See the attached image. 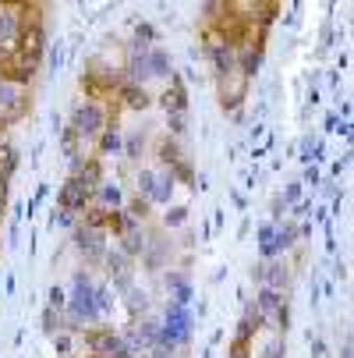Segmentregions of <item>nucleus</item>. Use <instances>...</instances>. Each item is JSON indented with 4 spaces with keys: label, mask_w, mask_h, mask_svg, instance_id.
Masks as SVG:
<instances>
[{
    "label": "nucleus",
    "mask_w": 354,
    "mask_h": 358,
    "mask_svg": "<svg viewBox=\"0 0 354 358\" xmlns=\"http://www.w3.org/2000/svg\"><path fill=\"white\" fill-rule=\"evenodd\" d=\"M4 199H8V188L0 185V217H4Z\"/></svg>",
    "instance_id": "36"
},
{
    "label": "nucleus",
    "mask_w": 354,
    "mask_h": 358,
    "mask_svg": "<svg viewBox=\"0 0 354 358\" xmlns=\"http://www.w3.org/2000/svg\"><path fill=\"white\" fill-rule=\"evenodd\" d=\"M138 341H142V344H156V341H160V327H156V323H142V327H138Z\"/></svg>",
    "instance_id": "25"
},
{
    "label": "nucleus",
    "mask_w": 354,
    "mask_h": 358,
    "mask_svg": "<svg viewBox=\"0 0 354 358\" xmlns=\"http://www.w3.org/2000/svg\"><path fill=\"white\" fill-rule=\"evenodd\" d=\"M96 199L103 202V210H117L121 206V185H114V181H103L96 188Z\"/></svg>",
    "instance_id": "18"
},
{
    "label": "nucleus",
    "mask_w": 354,
    "mask_h": 358,
    "mask_svg": "<svg viewBox=\"0 0 354 358\" xmlns=\"http://www.w3.org/2000/svg\"><path fill=\"white\" fill-rule=\"evenodd\" d=\"M301 185H319V171L309 167V174H305V181H301Z\"/></svg>",
    "instance_id": "35"
},
{
    "label": "nucleus",
    "mask_w": 354,
    "mask_h": 358,
    "mask_svg": "<svg viewBox=\"0 0 354 358\" xmlns=\"http://www.w3.org/2000/svg\"><path fill=\"white\" fill-rule=\"evenodd\" d=\"M124 213H128L131 220H138V217H145V213H149V199H142V195H138V199L131 202V206H128Z\"/></svg>",
    "instance_id": "30"
},
{
    "label": "nucleus",
    "mask_w": 354,
    "mask_h": 358,
    "mask_svg": "<svg viewBox=\"0 0 354 358\" xmlns=\"http://www.w3.org/2000/svg\"><path fill=\"white\" fill-rule=\"evenodd\" d=\"M71 344H75V337H71V330H61V334H54V348L68 358V351H71Z\"/></svg>",
    "instance_id": "29"
},
{
    "label": "nucleus",
    "mask_w": 354,
    "mask_h": 358,
    "mask_svg": "<svg viewBox=\"0 0 354 358\" xmlns=\"http://www.w3.org/2000/svg\"><path fill=\"white\" fill-rule=\"evenodd\" d=\"M301 199V181H294V185H287V195H283V206H294V202Z\"/></svg>",
    "instance_id": "34"
},
{
    "label": "nucleus",
    "mask_w": 354,
    "mask_h": 358,
    "mask_svg": "<svg viewBox=\"0 0 354 358\" xmlns=\"http://www.w3.org/2000/svg\"><path fill=\"white\" fill-rule=\"evenodd\" d=\"M121 149V131L114 124L103 128V138H99V152H117Z\"/></svg>",
    "instance_id": "22"
},
{
    "label": "nucleus",
    "mask_w": 354,
    "mask_h": 358,
    "mask_svg": "<svg viewBox=\"0 0 354 358\" xmlns=\"http://www.w3.org/2000/svg\"><path fill=\"white\" fill-rule=\"evenodd\" d=\"M138 192L149 202H170L174 192V174H156V171H142L138 174Z\"/></svg>",
    "instance_id": "8"
},
{
    "label": "nucleus",
    "mask_w": 354,
    "mask_h": 358,
    "mask_svg": "<svg viewBox=\"0 0 354 358\" xmlns=\"http://www.w3.org/2000/svg\"><path fill=\"white\" fill-rule=\"evenodd\" d=\"M244 96H248V78H244L237 68L227 71V75H220V103H223V110L241 107Z\"/></svg>",
    "instance_id": "10"
},
{
    "label": "nucleus",
    "mask_w": 354,
    "mask_h": 358,
    "mask_svg": "<svg viewBox=\"0 0 354 358\" xmlns=\"http://www.w3.org/2000/svg\"><path fill=\"white\" fill-rule=\"evenodd\" d=\"M142 145H145V138H142V135H131V138H128V157H131V160H138V157H142Z\"/></svg>",
    "instance_id": "33"
},
{
    "label": "nucleus",
    "mask_w": 354,
    "mask_h": 358,
    "mask_svg": "<svg viewBox=\"0 0 354 358\" xmlns=\"http://www.w3.org/2000/svg\"><path fill=\"white\" fill-rule=\"evenodd\" d=\"M99 185H103V171H99V160L82 164V167L71 174V181L61 188L57 206H61L64 213H82V210L89 206V199L96 195V188H99Z\"/></svg>",
    "instance_id": "1"
},
{
    "label": "nucleus",
    "mask_w": 354,
    "mask_h": 358,
    "mask_svg": "<svg viewBox=\"0 0 354 358\" xmlns=\"http://www.w3.org/2000/svg\"><path fill=\"white\" fill-rule=\"evenodd\" d=\"M25 114H29V92H25V85L0 82V128L22 121Z\"/></svg>",
    "instance_id": "5"
},
{
    "label": "nucleus",
    "mask_w": 354,
    "mask_h": 358,
    "mask_svg": "<svg viewBox=\"0 0 354 358\" xmlns=\"http://www.w3.org/2000/svg\"><path fill=\"white\" fill-rule=\"evenodd\" d=\"M294 238H297V227H294V224H287V227H276L273 248H276V252H283V248H290V245H294Z\"/></svg>",
    "instance_id": "23"
},
{
    "label": "nucleus",
    "mask_w": 354,
    "mask_h": 358,
    "mask_svg": "<svg viewBox=\"0 0 354 358\" xmlns=\"http://www.w3.org/2000/svg\"><path fill=\"white\" fill-rule=\"evenodd\" d=\"M283 309V298H280V291H270V287H263L259 291V298H256V320L259 323H266L270 316H276Z\"/></svg>",
    "instance_id": "12"
},
{
    "label": "nucleus",
    "mask_w": 354,
    "mask_h": 358,
    "mask_svg": "<svg viewBox=\"0 0 354 358\" xmlns=\"http://www.w3.org/2000/svg\"><path fill=\"white\" fill-rule=\"evenodd\" d=\"M99 316V305H96V287L89 280V273H75V291L68 298V320L78 327V323H96Z\"/></svg>",
    "instance_id": "2"
},
{
    "label": "nucleus",
    "mask_w": 354,
    "mask_h": 358,
    "mask_svg": "<svg viewBox=\"0 0 354 358\" xmlns=\"http://www.w3.org/2000/svg\"><path fill=\"white\" fill-rule=\"evenodd\" d=\"M50 309H68V294L61 291V287H50Z\"/></svg>",
    "instance_id": "32"
},
{
    "label": "nucleus",
    "mask_w": 354,
    "mask_h": 358,
    "mask_svg": "<svg viewBox=\"0 0 354 358\" xmlns=\"http://www.w3.org/2000/svg\"><path fill=\"white\" fill-rule=\"evenodd\" d=\"M43 327H46L50 334H61V330H64V327H61V313H57V309H46V313H43Z\"/></svg>",
    "instance_id": "26"
},
{
    "label": "nucleus",
    "mask_w": 354,
    "mask_h": 358,
    "mask_svg": "<svg viewBox=\"0 0 354 358\" xmlns=\"http://www.w3.org/2000/svg\"><path fill=\"white\" fill-rule=\"evenodd\" d=\"M39 61L25 57L22 50H0V82H11V85H29L36 75Z\"/></svg>",
    "instance_id": "3"
},
{
    "label": "nucleus",
    "mask_w": 354,
    "mask_h": 358,
    "mask_svg": "<svg viewBox=\"0 0 354 358\" xmlns=\"http://www.w3.org/2000/svg\"><path fill=\"white\" fill-rule=\"evenodd\" d=\"M128 245H124V255H135V252H142L145 248V241H142V234L138 231H128V238H124Z\"/></svg>",
    "instance_id": "31"
},
{
    "label": "nucleus",
    "mask_w": 354,
    "mask_h": 358,
    "mask_svg": "<svg viewBox=\"0 0 354 358\" xmlns=\"http://www.w3.org/2000/svg\"><path fill=\"white\" fill-rule=\"evenodd\" d=\"M259 320L256 316H244L241 320V330H237V337L230 341V355L227 358H248V351H251V327H256Z\"/></svg>",
    "instance_id": "13"
},
{
    "label": "nucleus",
    "mask_w": 354,
    "mask_h": 358,
    "mask_svg": "<svg viewBox=\"0 0 354 358\" xmlns=\"http://www.w3.org/2000/svg\"><path fill=\"white\" fill-rule=\"evenodd\" d=\"M107 263H110V277H117V287H128L131 284V273H128V266H124V252H107Z\"/></svg>",
    "instance_id": "19"
},
{
    "label": "nucleus",
    "mask_w": 354,
    "mask_h": 358,
    "mask_svg": "<svg viewBox=\"0 0 354 358\" xmlns=\"http://www.w3.org/2000/svg\"><path fill=\"white\" fill-rule=\"evenodd\" d=\"M273 238H276V227H273V224H266V227L259 231V248H263V255H266V259H273V255H276V248H273Z\"/></svg>",
    "instance_id": "24"
},
{
    "label": "nucleus",
    "mask_w": 354,
    "mask_h": 358,
    "mask_svg": "<svg viewBox=\"0 0 354 358\" xmlns=\"http://www.w3.org/2000/svg\"><path fill=\"white\" fill-rule=\"evenodd\" d=\"M85 358H99V355H85Z\"/></svg>",
    "instance_id": "37"
},
{
    "label": "nucleus",
    "mask_w": 354,
    "mask_h": 358,
    "mask_svg": "<svg viewBox=\"0 0 354 358\" xmlns=\"http://www.w3.org/2000/svg\"><path fill=\"white\" fill-rule=\"evenodd\" d=\"M259 280H263V287L280 291L287 284V263H266V266H259Z\"/></svg>",
    "instance_id": "14"
},
{
    "label": "nucleus",
    "mask_w": 354,
    "mask_h": 358,
    "mask_svg": "<svg viewBox=\"0 0 354 358\" xmlns=\"http://www.w3.org/2000/svg\"><path fill=\"white\" fill-rule=\"evenodd\" d=\"M85 348H89V355L110 358V355H117L124 344H121V337L114 334V327H92V330H85Z\"/></svg>",
    "instance_id": "9"
},
{
    "label": "nucleus",
    "mask_w": 354,
    "mask_h": 358,
    "mask_svg": "<svg viewBox=\"0 0 354 358\" xmlns=\"http://www.w3.org/2000/svg\"><path fill=\"white\" fill-rule=\"evenodd\" d=\"M82 142L85 138H92V135H99L107 128V110H103V103H92V99H85V103H78L75 107V114H71V124H68Z\"/></svg>",
    "instance_id": "4"
},
{
    "label": "nucleus",
    "mask_w": 354,
    "mask_h": 358,
    "mask_svg": "<svg viewBox=\"0 0 354 358\" xmlns=\"http://www.w3.org/2000/svg\"><path fill=\"white\" fill-rule=\"evenodd\" d=\"M163 220H167V227H181V224L188 220V210H184V206H170Z\"/></svg>",
    "instance_id": "28"
},
{
    "label": "nucleus",
    "mask_w": 354,
    "mask_h": 358,
    "mask_svg": "<svg viewBox=\"0 0 354 358\" xmlns=\"http://www.w3.org/2000/svg\"><path fill=\"white\" fill-rule=\"evenodd\" d=\"M160 164H167L170 171H174L177 164H184V152H181V145H177L174 138H167V142L160 145Z\"/></svg>",
    "instance_id": "20"
},
{
    "label": "nucleus",
    "mask_w": 354,
    "mask_h": 358,
    "mask_svg": "<svg viewBox=\"0 0 354 358\" xmlns=\"http://www.w3.org/2000/svg\"><path fill=\"white\" fill-rule=\"evenodd\" d=\"M107 231H114V234H128V231H135V220H131L124 210H110V217H107Z\"/></svg>",
    "instance_id": "21"
},
{
    "label": "nucleus",
    "mask_w": 354,
    "mask_h": 358,
    "mask_svg": "<svg viewBox=\"0 0 354 358\" xmlns=\"http://www.w3.org/2000/svg\"><path fill=\"white\" fill-rule=\"evenodd\" d=\"M149 75H153V78H167L170 75V54H167V50H149Z\"/></svg>",
    "instance_id": "16"
},
{
    "label": "nucleus",
    "mask_w": 354,
    "mask_h": 358,
    "mask_svg": "<svg viewBox=\"0 0 354 358\" xmlns=\"http://www.w3.org/2000/svg\"><path fill=\"white\" fill-rule=\"evenodd\" d=\"M103 238H107V234H103V231H96V227H85V224L75 227V248L85 255L89 263L107 259V241H103Z\"/></svg>",
    "instance_id": "6"
},
{
    "label": "nucleus",
    "mask_w": 354,
    "mask_h": 358,
    "mask_svg": "<svg viewBox=\"0 0 354 358\" xmlns=\"http://www.w3.org/2000/svg\"><path fill=\"white\" fill-rule=\"evenodd\" d=\"M121 99L131 107V110H145L153 99H149V92H145V85H135V82H124L121 85Z\"/></svg>",
    "instance_id": "15"
},
{
    "label": "nucleus",
    "mask_w": 354,
    "mask_h": 358,
    "mask_svg": "<svg viewBox=\"0 0 354 358\" xmlns=\"http://www.w3.org/2000/svg\"><path fill=\"white\" fill-rule=\"evenodd\" d=\"M160 103H163L167 114H188V89H184L181 78H170V85L160 96Z\"/></svg>",
    "instance_id": "11"
},
{
    "label": "nucleus",
    "mask_w": 354,
    "mask_h": 358,
    "mask_svg": "<svg viewBox=\"0 0 354 358\" xmlns=\"http://www.w3.org/2000/svg\"><path fill=\"white\" fill-rule=\"evenodd\" d=\"M167 121H170V131H174V138H181V135L188 131V114H167Z\"/></svg>",
    "instance_id": "27"
},
{
    "label": "nucleus",
    "mask_w": 354,
    "mask_h": 358,
    "mask_svg": "<svg viewBox=\"0 0 354 358\" xmlns=\"http://www.w3.org/2000/svg\"><path fill=\"white\" fill-rule=\"evenodd\" d=\"M259 64H263V54L259 50H241V57H237V71L244 75V78H256V71H259Z\"/></svg>",
    "instance_id": "17"
},
{
    "label": "nucleus",
    "mask_w": 354,
    "mask_h": 358,
    "mask_svg": "<svg viewBox=\"0 0 354 358\" xmlns=\"http://www.w3.org/2000/svg\"><path fill=\"white\" fill-rule=\"evenodd\" d=\"M121 85H124V82H121V75H117L114 68H99V71H85V75H82V89H85V96L92 99V103H96L99 96L121 89Z\"/></svg>",
    "instance_id": "7"
}]
</instances>
